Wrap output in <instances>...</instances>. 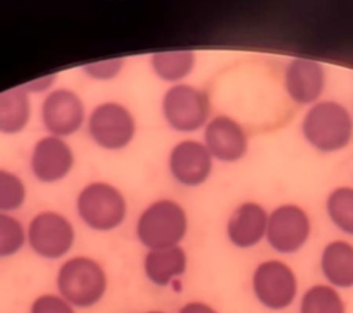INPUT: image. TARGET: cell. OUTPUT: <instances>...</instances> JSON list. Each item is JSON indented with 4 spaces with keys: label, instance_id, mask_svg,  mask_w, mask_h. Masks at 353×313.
<instances>
[{
    "label": "cell",
    "instance_id": "obj_3",
    "mask_svg": "<svg viewBox=\"0 0 353 313\" xmlns=\"http://www.w3.org/2000/svg\"><path fill=\"white\" fill-rule=\"evenodd\" d=\"M185 212L179 204L162 199L145 209L138 222L139 240L150 250L174 248L187 233Z\"/></svg>",
    "mask_w": 353,
    "mask_h": 313
},
{
    "label": "cell",
    "instance_id": "obj_26",
    "mask_svg": "<svg viewBox=\"0 0 353 313\" xmlns=\"http://www.w3.org/2000/svg\"><path fill=\"white\" fill-rule=\"evenodd\" d=\"M179 313H219L215 308L211 307L210 305L205 303H199V301H193V303H188L181 308Z\"/></svg>",
    "mask_w": 353,
    "mask_h": 313
},
{
    "label": "cell",
    "instance_id": "obj_15",
    "mask_svg": "<svg viewBox=\"0 0 353 313\" xmlns=\"http://www.w3.org/2000/svg\"><path fill=\"white\" fill-rule=\"evenodd\" d=\"M268 222L269 215L260 204L245 202L233 211L227 224V234L234 246L253 248L266 235Z\"/></svg>",
    "mask_w": 353,
    "mask_h": 313
},
{
    "label": "cell",
    "instance_id": "obj_7",
    "mask_svg": "<svg viewBox=\"0 0 353 313\" xmlns=\"http://www.w3.org/2000/svg\"><path fill=\"white\" fill-rule=\"evenodd\" d=\"M210 113L208 96L188 85L172 87L163 98L165 120L178 131L190 132L203 127Z\"/></svg>",
    "mask_w": 353,
    "mask_h": 313
},
{
    "label": "cell",
    "instance_id": "obj_13",
    "mask_svg": "<svg viewBox=\"0 0 353 313\" xmlns=\"http://www.w3.org/2000/svg\"><path fill=\"white\" fill-rule=\"evenodd\" d=\"M173 176L187 186H198L209 177L212 155L203 143L183 141L173 149L170 158Z\"/></svg>",
    "mask_w": 353,
    "mask_h": 313
},
{
    "label": "cell",
    "instance_id": "obj_1",
    "mask_svg": "<svg viewBox=\"0 0 353 313\" xmlns=\"http://www.w3.org/2000/svg\"><path fill=\"white\" fill-rule=\"evenodd\" d=\"M305 141L324 153L347 147L353 138V118L345 105L334 100H320L312 105L302 120Z\"/></svg>",
    "mask_w": 353,
    "mask_h": 313
},
{
    "label": "cell",
    "instance_id": "obj_21",
    "mask_svg": "<svg viewBox=\"0 0 353 313\" xmlns=\"http://www.w3.org/2000/svg\"><path fill=\"white\" fill-rule=\"evenodd\" d=\"M301 313H346V308L334 286L314 285L302 297Z\"/></svg>",
    "mask_w": 353,
    "mask_h": 313
},
{
    "label": "cell",
    "instance_id": "obj_12",
    "mask_svg": "<svg viewBox=\"0 0 353 313\" xmlns=\"http://www.w3.org/2000/svg\"><path fill=\"white\" fill-rule=\"evenodd\" d=\"M205 142L210 153L222 162H237L248 149L247 133L230 116H217L205 130Z\"/></svg>",
    "mask_w": 353,
    "mask_h": 313
},
{
    "label": "cell",
    "instance_id": "obj_4",
    "mask_svg": "<svg viewBox=\"0 0 353 313\" xmlns=\"http://www.w3.org/2000/svg\"><path fill=\"white\" fill-rule=\"evenodd\" d=\"M77 212L90 228L112 230L124 219L127 204L116 187L105 182H94L79 195Z\"/></svg>",
    "mask_w": 353,
    "mask_h": 313
},
{
    "label": "cell",
    "instance_id": "obj_19",
    "mask_svg": "<svg viewBox=\"0 0 353 313\" xmlns=\"http://www.w3.org/2000/svg\"><path fill=\"white\" fill-rule=\"evenodd\" d=\"M195 56L189 50L163 52L152 56L154 72L167 81H178L193 70Z\"/></svg>",
    "mask_w": 353,
    "mask_h": 313
},
{
    "label": "cell",
    "instance_id": "obj_10",
    "mask_svg": "<svg viewBox=\"0 0 353 313\" xmlns=\"http://www.w3.org/2000/svg\"><path fill=\"white\" fill-rule=\"evenodd\" d=\"M85 109L83 102L72 91L61 88L47 96L42 105L44 127L55 138L69 136L83 125Z\"/></svg>",
    "mask_w": 353,
    "mask_h": 313
},
{
    "label": "cell",
    "instance_id": "obj_25",
    "mask_svg": "<svg viewBox=\"0 0 353 313\" xmlns=\"http://www.w3.org/2000/svg\"><path fill=\"white\" fill-rule=\"evenodd\" d=\"M123 61L121 59H112V61H99L94 64L83 66L88 75L94 77L97 80H108L116 76L121 72Z\"/></svg>",
    "mask_w": 353,
    "mask_h": 313
},
{
    "label": "cell",
    "instance_id": "obj_6",
    "mask_svg": "<svg viewBox=\"0 0 353 313\" xmlns=\"http://www.w3.org/2000/svg\"><path fill=\"white\" fill-rule=\"evenodd\" d=\"M310 233L309 215L297 204H283L269 215L266 237L277 252H297L308 241Z\"/></svg>",
    "mask_w": 353,
    "mask_h": 313
},
{
    "label": "cell",
    "instance_id": "obj_17",
    "mask_svg": "<svg viewBox=\"0 0 353 313\" xmlns=\"http://www.w3.org/2000/svg\"><path fill=\"white\" fill-rule=\"evenodd\" d=\"M143 270L154 285H168L187 270V255L179 246L151 250L143 261Z\"/></svg>",
    "mask_w": 353,
    "mask_h": 313
},
{
    "label": "cell",
    "instance_id": "obj_24",
    "mask_svg": "<svg viewBox=\"0 0 353 313\" xmlns=\"http://www.w3.org/2000/svg\"><path fill=\"white\" fill-rule=\"evenodd\" d=\"M31 313H75L74 306L61 295L46 294L33 301Z\"/></svg>",
    "mask_w": 353,
    "mask_h": 313
},
{
    "label": "cell",
    "instance_id": "obj_23",
    "mask_svg": "<svg viewBox=\"0 0 353 313\" xmlns=\"http://www.w3.org/2000/svg\"><path fill=\"white\" fill-rule=\"evenodd\" d=\"M26 193L21 180L6 171H0V208L12 211L21 206Z\"/></svg>",
    "mask_w": 353,
    "mask_h": 313
},
{
    "label": "cell",
    "instance_id": "obj_28",
    "mask_svg": "<svg viewBox=\"0 0 353 313\" xmlns=\"http://www.w3.org/2000/svg\"><path fill=\"white\" fill-rule=\"evenodd\" d=\"M148 313H165V312H162V311H151V312H148Z\"/></svg>",
    "mask_w": 353,
    "mask_h": 313
},
{
    "label": "cell",
    "instance_id": "obj_16",
    "mask_svg": "<svg viewBox=\"0 0 353 313\" xmlns=\"http://www.w3.org/2000/svg\"><path fill=\"white\" fill-rule=\"evenodd\" d=\"M321 272L331 285L348 289L353 286V246L335 240L326 245L320 259Z\"/></svg>",
    "mask_w": 353,
    "mask_h": 313
},
{
    "label": "cell",
    "instance_id": "obj_22",
    "mask_svg": "<svg viewBox=\"0 0 353 313\" xmlns=\"http://www.w3.org/2000/svg\"><path fill=\"white\" fill-rule=\"evenodd\" d=\"M25 234L21 223L9 215H0V256H11L22 248Z\"/></svg>",
    "mask_w": 353,
    "mask_h": 313
},
{
    "label": "cell",
    "instance_id": "obj_8",
    "mask_svg": "<svg viewBox=\"0 0 353 313\" xmlns=\"http://www.w3.org/2000/svg\"><path fill=\"white\" fill-rule=\"evenodd\" d=\"M88 131L101 147L121 149L134 138L135 120L125 107L112 102L103 103L91 113Z\"/></svg>",
    "mask_w": 353,
    "mask_h": 313
},
{
    "label": "cell",
    "instance_id": "obj_5",
    "mask_svg": "<svg viewBox=\"0 0 353 313\" xmlns=\"http://www.w3.org/2000/svg\"><path fill=\"white\" fill-rule=\"evenodd\" d=\"M253 290L264 307L282 311L297 296V277L285 262L270 259L260 263L254 272Z\"/></svg>",
    "mask_w": 353,
    "mask_h": 313
},
{
    "label": "cell",
    "instance_id": "obj_14",
    "mask_svg": "<svg viewBox=\"0 0 353 313\" xmlns=\"http://www.w3.org/2000/svg\"><path fill=\"white\" fill-rule=\"evenodd\" d=\"M74 163L72 149L63 140L55 136L44 138L33 149V174L44 182H54L68 175Z\"/></svg>",
    "mask_w": 353,
    "mask_h": 313
},
{
    "label": "cell",
    "instance_id": "obj_20",
    "mask_svg": "<svg viewBox=\"0 0 353 313\" xmlns=\"http://www.w3.org/2000/svg\"><path fill=\"white\" fill-rule=\"evenodd\" d=\"M326 212L339 230L353 237V188L337 187L326 199Z\"/></svg>",
    "mask_w": 353,
    "mask_h": 313
},
{
    "label": "cell",
    "instance_id": "obj_27",
    "mask_svg": "<svg viewBox=\"0 0 353 313\" xmlns=\"http://www.w3.org/2000/svg\"><path fill=\"white\" fill-rule=\"evenodd\" d=\"M53 81H54V76L43 77V78H39V80H36V81H33V83H28V88H26V89H28V91H36V92L43 91V89H46L48 86H50Z\"/></svg>",
    "mask_w": 353,
    "mask_h": 313
},
{
    "label": "cell",
    "instance_id": "obj_9",
    "mask_svg": "<svg viewBox=\"0 0 353 313\" xmlns=\"http://www.w3.org/2000/svg\"><path fill=\"white\" fill-rule=\"evenodd\" d=\"M74 235L70 222L54 212H43L36 215L28 228L31 248L44 259H61L69 252Z\"/></svg>",
    "mask_w": 353,
    "mask_h": 313
},
{
    "label": "cell",
    "instance_id": "obj_2",
    "mask_svg": "<svg viewBox=\"0 0 353 313\" xmlns=\"http://www.w3.org/2000/svg\"><path fill=\"white\" fill-rule=\"evenodd\" d=\"M107 275L94 259L75 257L63 264L57 277V288L63 299L77 308L97 305L107 292Z\"/></svg>",
    "mask_w": 353,
    "mask_h": 313
},
{
    "label": "cell",
    "instance_id": "obj_18",
    "mask_svg": "<svg viewBox=\"0 0 353 313\" xmlns=\"http://www.w3.org/2000/svg\"><path fill=\"white\" fill-rule=\"evenodd\" d=\"M31 109L25 87L12 88L0 96V130L6 133L21 131L30 119Z\"/></svg>",
    "mask_w": 353,
    "mask_h": 313
},
{
    "label": "cell",
    "instance_id": "obj_11",
    "mask_svg": "<svg viewBox=\"0 0 353 313\" xmlns=\"http://www.w3.org/2000/svg\"><path fill=\"white\" fill-rule=\"evenodd\" d=\"M325 85V69L318 61L296 58L287 65L285 88L294 103L301 105L318 103Z\"/></svg>",
    "mask_w": 353,
    "mask_h": 313
}]
</instances>
